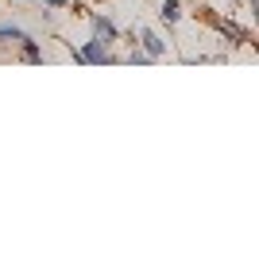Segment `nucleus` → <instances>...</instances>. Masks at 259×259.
Returning a JSON list of instances; mask_svg holds the SVG:
<instances>
[{"label": "nucleus", "instance_id": "obj_7", "mask_svg": "<svg viewBox=\"0 0 259 259\" xmlns=\"http://www.w3.org/2000/svg\"><path fill=\"white\" fill-rule=\"evenodd\" d=\"M128 62H132V66H143V62H151V58H147L143 51H132V54H128Z\"/></svg>", "mask_w": 259, "mask_h": 259}, {"label": "nucleus", "instance_id": "obj_2", "mask_svg": "<svg viewBox=\"0 0 259 259\" xmlns=\"http://www.w3.org/2000/svg\"><path fill=\"white\" fill-rule=\"evenodd\" d=\"M140 43H143V54H147V58H162V54H166V43H162L159 35L151 31V27H140Z\"/></svg>", "mask_w": 259, "mask_h": 259}, {"label": "nucleus", "instance_id": "obj_8", "mask_svg": "<svg viewBox=\"0 0 259 259\" xmlns=\"http://www.w3.org/2000/svg\"><path fill=\"white\" fill-rule=\"evenodd\" d=\"M43 4H47V8H51V12H58V8H66L70 0H43Z\"/></svg>", "mask_w": 259, "mask_h": 259}, {"label": "nucleus", "instance_id": "obj_6", "mask_svg": "<svg viewBox=\"0 0 259 259\" xmlns=\"http://www.w3.org/2000/svg\"><path fill=\"white\" fill-rule=\"evenodd\" d=\"M159 16H162L166 23H178V20H182V4H178V0H162Z\"/></svg>", "mask_w": 259, "mask_h": 259}, {"label": "nucleus", "instance_id": "obj_3", "mask_svg": "<svg viewBox=\"0 0 259 259\" xmlns=\"http://www.w3.org/2000/svg\"><path fill=\"white\" fill-rule=\"evenodd\" d=\"M213 27H217L221 35H225V39H232V47H244V43H251V35L244 31V27H236L232 20H213Z\"/></svg>", "mask_w": 259, "mask_h": 259}, {"label": "nucleus", "instance_id": "obj_4", "mask_svg": "<svg viewBox=\"0 0 259 259\" xmlns=\"http://www.w3.org/2000/svg\"><path fill=\"white\" fill-rule=\"evenodd\" d=\"M89 20H93V35H97V39H105V43H116L120 39V27L108 20V16H89Z\"/></svg>", "mask_w": 259, "mask_h": 259}, {"label": "nucleus", "instance_id": "obj_5", "mask_svg": "<svg viewBox=\"0 0 259 259\" xmlns=\"http://www.w3.org/2000/svg\"><path fill=\"white\" fill-rule=\"evenodd\" d=\"M20 58H23V62H43V51H39V43H35L31 35L20 43Z\"/></svg>", "mask_w": 259, "mask_h": 259}, {"label": "nucleus", "instance_id": "obj_1", "mask_svg": "<svg viewBox=\"0 0 259 259\" xmlns=\"http://www.w3.org/2000/svg\"><path fill=\"white\" fill-rule=\"evenodd\" d=\"M77 58H81V62H89V66H105V62H112L108 43H105V39H97V35H93V39H89V43L77 51Z\"/></svg>", "mask_w": 259, "mask_h": 259}]
</instances>
